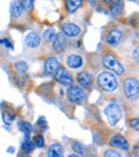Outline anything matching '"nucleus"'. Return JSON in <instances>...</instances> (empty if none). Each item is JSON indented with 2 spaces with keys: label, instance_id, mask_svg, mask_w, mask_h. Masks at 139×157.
Masks as SVG:
<instances>
[{
  "label": "nucleus",
  "instance_id": "4468645a",
  "mask_svg": "<svg viewBox=\"0 0 139 157\" xmlns=\"http://www.w3.org/2000/svg\"><path fill=\"white\" fill-rule=\"evenodd\" d=\"M48 157H62L63 149L60 143H54L48 149Z\"/></svg>",
  "mask_w": 139,
  "mask_h": 157
},
{
  "label": "nucleus",
  "instance_id": "473e14b6",
  "mask_svg": "<svg viewBox=\"0 0 139 157\" xmlns=\"http://www.w3.org/2000/svg\"><path fill=\"white\" fill-rule=\"evenodd\" d=\"M69 157H79L78 155H76V154H71Z\"/></svg>",
  "mask_w": 139,
  "mask_h": 157
},
{
  "label": "nucleus",
  "instance_id": "cd10ccee",
  "mask_svg": "<svg viewBox=\"0 0 139 157\" xmlns=\"http://www.w3.org/2000/svg\"><path fill=\"white\" fill-rule=\"evenodd\" d=\"M37 125L39 126V127H41V128H45L46 127V120H45V118H44V117H41V118L37 120Z\"/></svg>",
  "mask_w": 139,
  "mask_h": 157
},
{
  "label": "nucleus",
  "instance_id": "f257e3e1",
  "mask_svg": "<svg viewBox=\"0 0 139 157\" xmlns=\"http://www.w3.org/2000/svg\"><path fill=\"white\" fill-rule=\"evenodd\" d=\"M98 83L101 88L106 92H111L116 90L118 82L114 74L108 72H103L98 75Z\"/></svg>",
  "mask_w": 139,
  "mask_h": 157
},
{
  "label": "nucleus",
  "instance_id": "f8f14e48",
  "mask_svg": "<svg viewBox=\"0 0 139 157\" xmlns=\"http://www.w3.org/2000/svg\"><path fill=\"white\" fill-rule=\"evenodd\" d=\"M67 46V40H65V36L62 34V33H58L54 41V50L56 52H62L63 49Z\"/></svg>",
  "mask_w": 139,
  "mask_h": 157
},
{
  "label": "nucleus",
  "instance_id": "6e6552de",
  "mask_svg": "<svg viewBox=\"0 0 139 157\" xmlns=\"http://www.w3.org/2000/svg\"><path fill=\"white\" fill-rule=\"evenodd\" d=\"M122 37H123L122 32L119 31L118 29H112V30H110L109 33L107 34V36H106V42H107L109 45L116 46L120 43Z\"/></svg>",
  "mask_w": 139,
  "mask_h": 157
},
{
  "label": "nucleus",
  "instance_id": "dca6fc26",
  "mask_svg": "<svg viewBox=\"0 0 139 157\" xmlns=\"http://www.w3.org/2000/svg\"><path fill=\"white\" fill-rule=\"evenodd\" d=\"M67 63L71 68H78L79 66L83 65V59L78 55H71L68 58Z\"/></svg>",
  "mask_w": 139,
  "mask_h": 157
},
{
  "label": "nucleus",
  "instance_id": "0eeeda50",
  "mask_svg": "<svg viewBox=\"0 0 139 157\" xmlns=\"http://www.w3.org/2000/svg\"><path fill=\"white\" fill-rule=\"evenodd\" d=\"M59 70V62L56 58H47L44 64V71H45L46 74L52 75V74H56Z\"/></svg>",
  "mask_w": 139,
  "mask_h": 157
},
{
  "label": "nucleus",
  "instance_id": "2eb2a0df",
  "mask_svg": "<svg viewBox=\"0 0 139 157\" xmlns=\"http://www.w3.org/2000/svg\"><path fill=\"white\" fill-rule=\"evenodd\" d=\"M24 10V6L21 1H13L11 2V13H12V16L17 18L21 15Z\"/></svg>",
  "mask_w": 139,
  "mask_h": 157
},
{
  "label": "nucleus",
  "instance_id": "39448f33",
  "mask_svg": "<svg viewBox=\"0 0 139 157\" xmlns=\"http://www.w3.org/2000/svg\"><path fill=\"white\" fill-rule=\"evenodd\" d=\"M67 93H68V97H69V99L72 103L80 104L86 99L85 92L79 87H76V86H71L69 89H68Z\"/></svg>",
  "mask_w": 139,
  "mask_h": 157
},
{
  "label": "nucleus",
  "instance_id": "2f4dec72",
  "mask_svg": "<svg viewBox=\"0 0 139 157\" xmlns=\"http://www.w3.org/2000/svg\"><path fill=\"white\" fill-rule=\"evenodd\" d=\"M134 156L139 157V142L134 147Z\"/></svg>",
  "mask_w": 139,
  "mask_h": 157
},
{
  "label": "nucleus",
  "instance_id": "1a4fd4ad",
  "mask_svg": "<svg viewBox=\"0 0 139 157\" xmlns=\"http://www.w3.org/2000/svg\"><path fill=\"white\" fill-rule=\"evenodd\" d=\"M110 144L114 147H120V149L124 150V151H127L129 147L126 139L123 136H120V135H116V136L111 137V139H110Z\"/></svg>",
  "mask_w": 139,
  "mask_h": 157
},
{
  "label": "nucleus",
  "instance_id": "412c9836",
  "mask_svg": "<svg viewBox=\"0 0 139 157\" xmlns=\"http://www.w3.org/2000/svg\"><path fill=\"white\" fill-rule=\"evenodd\" d=\"M122 9H123L122 1H114V2H111V4H110V10H111V12L116 15L119 14Z\"/></svg>",
  "mask_w": 139,
  "mask_h": 157
},
{
  "label": "nucleus",
  "instance_id": "7ed1b4c3",
  "mask_svg": "<svg viewBox=\"0 0 139 157\" xmlns=\"http://www.w3.org/2000/svg\"><path fill=\"white\" fill-rule=\"evenodd\" d=\"M107 120L109 122L110 125L114 126L117 123L120 121V119L122 118V111H121L120 107L117 104H109L104 110Z\"/></svg>",
  "mask_w": 139,
  "mask_h": 157
},
{
  "label": "nucleus",
  "instance_id": "4be33fe9",
  "mask_svg": "<svg viewBox=\"0 0 139 157\" xmlns=\"http://www.w3.org/2000/svg\"><path fill=\"white\" fill-rule=\"evenodd\" d=\"M2 119H3V122L6 124H10L14 121L15 119V113L14 112H11L10 110H6V111L3 112V116H2Z\"/></svg>",
  "mask_w": 139,
  "mask_h": 157
},
{
  "label": "nucleus",
  "instance_id": "f3484780",
  "mask_svg": "<svg viewBox=\"0 0 139 157\" xmlns=\"http://www.w3.org/2000/svg\"><path fill=\"white\" fill-rule=\"evenodd\" d=\"M18 129L21 130V132L25 134V141H27L28 139H29V135L30 132H31L32 130V126L30 123L28 122H25V121H21V122L18 123Z\"/></svg>",
  "mask_w": 139,
  "mask_h": 157
},
{
  "label": "nucleus",
  "instance_id": "20e7f679",
  "mask_svg": "<svg viewBox=\"0 0 139 157\" xmlns=\"http://www.w3.org/2000/svg\"><path fill=\"white\" fill-rule=\"evenodd\" d=\"M103 64L104 66H106L109 70L114 71L116 74L118 75H122L124 73V68L121 65L120 62L117 60V58L111 54H107L103 57Z\"/></svg>",
  "mask_w": 139,
  "mask_h": 157
},
{
  "label": "nucleus",
  "instance_id": "c756f323",
  "mask_svg": "<svg viewBox=\"0 0 139 157\" xmlns=\"http://www.w3.org/2000/svg\"><path fill=\"white\" fill-rule=\"evenodd\" d=\"M133 57L137 62H139V45L136 46L133 50Z\"/></svg>",
  "mask_w": 139,
  "mask_h": 157
},
{
  "label": "nucleus",
  "instance_id": "b1692460",
  "mask_svg": "<svg viewBox=\"0 0 139 157\" xmlns=\"http://www.w3.org/2000/svg\"><path fill=\"white\" fill-rule=\"evenodd\" d=\"M56 36H57L56 33H55V31L52 29H47V30H45V31L43 32V39L46 40L47 42L52 41V40L55 41Z\"/></svg>",
  "mask_w": 139,
  "mask_h": 157
},
{
  "label": "nucleus",
  "instance_id": "7c9ffc66",
  "mask_svg": "<svg viewBox=\"0 0 139 157\" xmlns=\"http://www.w3.org/2000/svg\"><path fill=\"white\" fill-rule=\"evenodd\" d=\"M0 44H3L6 48H13L12 47V44L9 42L8 39H3V40H0Z\"/></svg>",
  "mask_w": 139,
  "mask_h": 157
},
{
  "label": "nucleus",
  "instance_id": "ddd939ff",
  "mask_svg": "<svg viewBox=\"0 0 139 157\" xmlns=\"http://www.w3.org/2000/svg\"><path fill=\"white\" fill-rule=\"evenodd\" d=\"M77 80L79 85L83 86V88H90L92 85V77L87 72H80L77 75Z\"/></svg>",
  "mask_w": 139,
  "mask_h": 157
},
{
  "label": "nucleus",
  "instance_id": "6ab92c4d",
  "mask_svg": "<svg viewBox=\"0 0 139 157\" xmlns=\"http://www.w3.org/2000/svg\"><path fill=\"white\" fill-rule=\"evenodd\" d=\"M72 147L76 153H78L79 155H83L86 154L87 152V147L83 144V143H79V142H73L72 143Z\"/></svg>",
  "mask_w": 139,
  "mask_h": 157
},
{
  "label": "nucleus",
  "instance_id": "423d86ee",
  "mask_svg": "<svg viewBox=\"0 0 139 157\" xmlns=\"http://www.w3.org/2000/svg\"><path fill=\"white\" fill-rule=\"evenodd\" d=\"M56 79L60 83L65 86H69L73 82V78L69 73V71H67L65 68L61 67L58 70V72L56 73Z\"/></svg>",
  "mask_w": 139,
  "mask_h": 157
},
{
  "label": "nucleus",
  "instance_id": "a878e982",
  "mask_svg": "<svg viewBox=\"0 0 139 157\" xmlns=\"http://www.w3.org/2000/svg\"><path fill=\"white\" fill-rule=\"evenodd\" d=\"M129 126H131L132 128H134L135 130L139 132V118H135V119L129 120Z\"/></svg>",
  "mask_w": 139,
  "mask_h": 157
},
{
  "label": "nucleus",
  "instance_id": "c85d7f7f",
  "mask_svg": "<svg viewBox=\"0 0 139 157\" xmlns=\"http://www.w3.org/2000/svg\"><path fill=\"white\" fill-rule=\"evenodd\" d=\"M105 157H120V155H119V153L112 151V150H108L105 153Z\"/></svg>",
  "mask_w": 139,
  "mask_h": 157
},
{
  "label": "nucleus",
  "instance_id": "bb28decb",
  "mask_svg": "<svg viewBox=\"0 0 139 157\" xmlns=\"http://www.w3.org/2000/svg\"><path fill=\"white\" fill-rule=\"evenodd\" d=\"M21 2H23V6L26 10H31L33 8V1H31V0H25V1Z\"/></svg>",
  "mask_w": 139,
  "mask_h": 157
},
{
  "label": "nucleus",
  "instance_id": "5701e85b",
  "mask_svg": "<svg viewBox=\"0 0 139 157\" xmlns=\"http://www.w3.org/2000/svg\"><path fill=\"white\" fill-rule=\"evenodd\" d=\"M14 67H15V70H16V72H18L19 74H24V73H26L28 70L27 63L24 62V61H18V62H16L14 64Z\"/></svg>",
  "mask_w": 139,
  "mask_h": 157
},
{
  "label": "nucleus",
  "instance_id": "f03ea898",
  "mask_svg": "<svg viewBox=\"0 0 139 157\" xmlns=\"http://www.w3.org/2000/svg\"><path fill=\"white\" fill-rule=\"evenodd\" d=\"M123 89L129 98L136 99L139 94V81L136 78L129 77L123 81Z\"/></svg>",
  "mask_w": 139,
  "mask_h": 157
},
{
  "label": "nucleus",
  "instance_id": "aec40b11",
  "mask_svg": "<svg viewBox=\"0 0 139 157\" xmlns=\"http://www.w3.org/2000/svg\"><path fill=\"white\" fill-rule=\"evenodd\" d=\"M34 147H35V145H34V143L32 142V141L27 140V141H25L23 144H21V150H23L25 154H29L34 150Z\"/></svg>",
  "mask_w": 139,
  "mask_h": 157
},
{
  "label": "nucleus",
  "instance_id": "a211bd4d",
  "mask_svg": "<svg viewBox=\"0 0 139 157\" xmlns=\"http://www.w3.org/2000/svg\"><path fill=\"white\" fill-rule=\"evenodd\" d=\"M65 3H67L65 6H67L68 12H69V13H74L75 11H76L77 9L81 6V3H83V2L79 1V0H68Z\"/></svg>",
  "mask_w": 139,
  "mask_h": 157
},
{
  "label": "nucleus",
  "instance_id": "9b49d317",
  "mask_svg": "<svg viewBox=\"0 0 139 157\" xmlns=\"http://www.w3.org/2000/svg\"><path fill=\"white\" fill-rule=\"evenodd\" d=\"M62 30L64 34L69 35V36H76L80 33V28L77 25L72 23H65L62 25Z\"/></svg>",
  "mask_w": 139,
  "mask_h": 157
},
{
  "label": "nucleus",
  "instance_id": "9d476101",
  "mask_svg": "<svg viewBox=\"0 0 139 157\" xmlns=\"http://www.w3.org/2000/svg\"><path fill=\"white\" fill-rule=\"evenodd\" d=\"M41 43L40 36L34 32H29L25 36V45L29 48H37Z\"/></svg>",
  "mask_w": 139,
  "mask_h": 157
},
{
  "label": "nucleus",
  "instance_id": "393cba45",
  "mask_svg": "<svg viewBox=\"0 0 139 157\" xmlns=\"http://www.w3.org/2000/svg\"><path fill=\"white\" fill-rule=\"evenodd\" d=\"M33 143L37 147H42L44 145V138L41 135H37L33 138Z\"/></svg>",
  "mask_w": 139,
  "mask_h": 157
}]
</instances>
